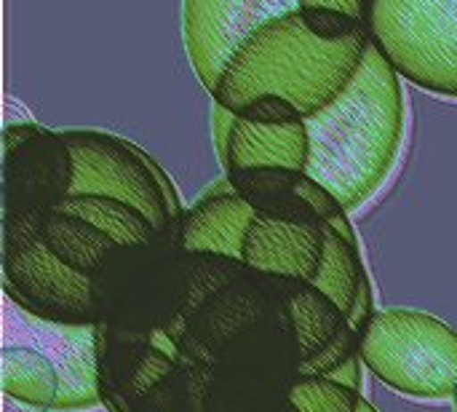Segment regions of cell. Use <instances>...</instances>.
<instances>
[{"mask_svg":"<svg viewBox=\"0 0 457 412\" xmlns=\"http://www.w3.org/2000/svg\"><path fill=\"white\" fill-rule=\"evenodd\" d=\"M324 255V223L257 214L244 239V265L262 276L313 282Z\"/></svg>","mask_w":457,"mask_h":412,"instance_id":"10","label":"cell"},{"mask_svg":"<svg viewBox=\"0 0 457 412\" xmlns=\"http://www.w3.org/2000/svg\"><path fill=\"white\" fill-rule=\"evenodd\" d=\"M21 324V343L43 349L59 370V399L54 410H83L99 402V359L96 330L99 324H64L29 314L8 300Z\"/></svg>","mask_w":457,"mask_h":412,"instance_id":"9","label":"cell"},{"mask_svg":"<svg viewBox=\"0 0 457 412\" xmlns=\"http://www.w3.org/2000/svg\"><path fill=\"white\" fill-rule=\"evenodd\" d=\"M367 27L399 75L457 97V0H372Z\"/></svg>","mask_w":457,"mask_h":412,"instance_id":"5","label":"cell"},{"mask_svg":"<svg viewBox=\"0 0 457 412\" xmlns=\"http://www.w3.org/2000/svg\"><path fill=\"white\" fill-rule=\"evenodd\" d=\"M3 391L29 408L54 410L59 399V370L54 359L32 343H3Z\"/></svg>","mask_w":457,"mask_h":412,"instance_id":"14","label":"cell"},{"mask_svg":"<svg viewBox=\"0 0 457 412\" xmlns=\"http://www.w3.org/2000/svg\"><path fill=\"white\" fill-rule=\"evenodd\" d=\"M43 244L62 257L70 268L94 276V271L102 265V260L118 247L107 233H102L99 228L88 225L86 220L51 209L40 233Z\"/></svg>","mask_w":457,"mask_h":412,"instance_id":"16","label":"cell"},{"mask_svg":"<svg viewBox=\"0 0 457 412\" xmlns=\"http://www.w3.org/2000/svg\"><path fill=\"white\" fill-rule=\"evenodd\" d=\"M375 316V300H372V287H370V279L364 276L359 292H356V300L348 311V324L361 335V330L367 327V322Z\"/></svg>","mask_w":457,"mask_h":412,"instance_id":"23","label":"cell"},{"mask_svg":"<svg viewBox=\"0 0 457 412\" xmlns=\"http://www.w3.org/2000/svg\"><path fill=\"white\" fill-rule=\"evenodd\" d=\"M300 11V0H185V48L214 97L238 48L265 24Z\"/></svg>","mask_w":457,"mask_h":412,"instance_id":"7","label":"cell"},{"mask_svg":"<svg viewBox=\"0 0 457 412\" xmlns=\"http://www.w3.org/2000/svg\"><path fill=\"white\" fill-rule=\"evenodd\" d=\"M72 177L67 196H107L139 209L155 231L182 220L169 177L139 147L99 131H67Z\"/></svg>","mask_w":457,"mask_h":412,"instance_id":"6","label":"cell"},{"mask_svg":"<svg viewBox=\"0 0 457 412\" xmlns=\"http://www.w3.org/2000/svg\"><path fill=\"white\" fill-rule=\"evenodd\" d=\"M359 346H361V335L345 322L340 327V332L319 354H313L311 359L297 365V375L300 378H329L335 370H340L353 357H359Z\"/></svg>","mask_w":457,"mask_h":412,"instance_id":"20","label":"cell"},{"mask_svg":"<svg viewBox=\"0 0 457 412\" xmlns=\"http://www.w3.org/2000/svg\"><path fill=\"white\" fill-rule=\"evenodd\" d=\"M455 412H457V394H455Z\"/></svg>","mask_w":457,"mask_h":412,"instance_id":"27","label":"cell"},{"mask_svg":"<svg viewBox=\"0 0 457 412\" xmlns=\"http://www.w3.org/2000/svg\"><path fill=\"white\" fill-rule=\"evenodd\" d=\"M364 276L367 273H364V265L359 257L356 239H345L332 225L324 223V255H321L313 282H308V284H313L319 292H324L348 316Z\"/></svg>","mask_w":457,"mask_h":412,"instance_id":"18","label":"cell"},{"mask_svg":"<svg viewBox=\"0 0 457 412\" xmlns=\"http://www.w3.org/2000/svg\"><path fill=\"white\" fill-rule=\"evenodd\" d=\"M370 43V27L329 40L295 11L265 24L238 48L214 102L262 123L305 121L351 83Z\"/></svg>","mask_w":457,"mask_h":412,"instance_id":"1","label":"cell"},{"mask_svg":"<svg viewBox=\"0 0 457 412\" xmlns=\"http://www.w3.org/2000/svg\"><path fill=\"white\" fill-rule=\"evenodd\" d=\"M236 121H238V113H233L230 107L214 102V107H212V137H214V147H217L220 164H225V156H228V145H230Z\"/></svg>","mask_w":457,"mask_h":412,"instance_id":"22","label":"cell"},{"mask_svg":"<svg viewBox=\"0 0 457 412\" xmlns=\"http://www.w3.org/2000/svg\"><path fill=\"white\" fill-rule=\"evenodd\" d=\"M179 223L150 244L115 247L94 271L99 324L153 330L169 324L190 298Z\"/></svg>","mask_w":457,"mask_h":412,"instance_id":"3","label":"cell"},{"mask_svg":"<svg viewBox=\"0 0 457 412\" xmlns=\"http://www.w3.org/2000/svg\"><path fill=\"white\" fill-rule=\"evenodd\" d=\"M284 306L297 343V365L319 354L348 322V316L324 292L305 282H295V290L284 298Z\"/></svg>","mask_w":457,"mask_h":412,"instance_id":"15","label":"cell"},{"mask_svg":"<svg viewBox=\"0 0 457 412\" xmlns=\"http://www.w3.org/2000/svg\"><path fill=\"white\" fill-rule=\"evenodd\" d=\"M303 19L308 21V27L321 35V38H329V40H343L359 29H364L367 24L353 19V16H345L340 11H321V8H300Z\"/></svg>","mask_w":457,"mask_h":412,"instance_id":"21","label":"cell"},{"mask_svg":"<svg viewBox=\"0 0 457 412\" xmlns=\"http://www.w3.org/2000/svg\"><path fill=\"white\" fill-rule=\"evenodd\" d=\"M254 217L257 209L233 188L230 180H222L212 185L190 212L182 214L179 220L182 252L241 260L244 239Z\"/></svg>","mask_w":457,"mask_h":412,"instance_id":"12","label":"cell"},{"mask_svg":"<svg viewBox=\"0 0 457 412\" xmlns=\"http://www.w3.org/2000/svg\"><path fill=\"white\" fill-rule=\"evenodd\" d=\"M37 131H40V129L32 126V123H13V126H8V129H5V153L21 147V145L29 142Z\"/></svg>","mask_w":457,"mask_h":412,"instance_id":"25","label":"cell"},{"mask_svg":"<svg viewBox=\"0 0 457 412\" xmlns=\"http://www.w3.org/2000/svg\"><path fill=\"white\" fill-rule=\"evenodd\" d=\"M364 367L415 399H455L457 330L447 322L407 308L375 311L361 330Z\"/></svg>","mask_w":457,"mask_h":412,"instance_id":"4","label":"cell"},{"mask_svg":"<svg viewBox=\"0 0 457 412\" xmlns=\"http://www.w3.org/2000/svg\"><path fill=\"white\" fill-rule=\"evenodd\" d=\"M311 139L308 174L348 209L364 204L388 177L402 131L404 99L394 64L370 43L351 83L305 118Z\"/></svg>","mask_w":457,"mask_h":412,"instance_id":"2","label":"cell"},{"mask_svg":"<svg viewBox=\"0 0 457 412\" xmlns=\"http://www.w3.org/2000/svg\"><path fill=\"white\" fill-rule=\"evenodd\" d=\"M289 405L295 412H356L361 391L335 383L329 378H295L289 386Z\"/></svg>","mask_w":457,"mask_h":412,"instance_id":"19","label":"cell"},{"mask_svg":"<svg viewBox=\"0 0 457 412\" xmlns=\"http://www.w3.org/2000/svg\"><path fill=\"white\" fill-rule=\"evenodd\" d=\"M356 412H378V410H375V408H372V405H370L367 399H361V405H359V410H356Z\"/></svg>","mask_w":457,"mask_h":412,"instance_id":"26","label":"cell"},{"mask_svg":"<svg viewBox=\"0 0 457 412\" xmlns=\"http://www.w3.org/2000/svg\"><path fill=\"white\" fill-rule=\"evenodd\" d=\"M364 5L367 0H300V8H321V11H340L345 16H353L364 21Z\"/></svg>","mask_w":457,"mask_h":412,"instance_id":"24","label":"cell"},{"mask_svg":"<svg viewBox=\"0 0 457 412\" xmlns=\"http://www.w3.org/2000/svg\"><path fill=\"white\" fill-rule=\"evenodd\" d=\"M72 161L64 134L37 131L21 147L5 153V214L54 209L70 193Z\"/></svg>","mask_w":457,"mask_h":412,"instance_id":"11","label":"cell"},{"mask_svg":"<svg viewBox=\"0 0 457 412\" xmlns=\"http://www.w3.org/2000/svg\"><path fill=\"white\" fill-rule=\"evenodd\" d=\"M54 209L86 220L88 225L107 233L118 247L150 244L161 236V231H155V225L139 209L107 196H64Z\"/></svg>","mask_w":457,"mask_h":412,"instance_id":"17","label":"cell"},{"mask_svg":"<svg viewBox=\"0 0 457 412\" xmlns=\"http://www.w3.org/2000/svg\"><path fill=\"white\" fill-rule=\"evenodd\" d=\"M8 300L29 314L64 324H99L94 282L70 268L43 239L3 255Z\"/></svg>","mask_w":457,"mask_h":412,"instance_id":"8","label":"cell"},{"mask_svg":"<svg viewBox=\"0 0 457 412\" xmlns=\"http://www.w3.org/2000/svg\"><path fill=\"white\" fill-rule=\"evenodd\" d=\"M308 161H311V139H308L305 121L262 123L238 115L222 166L225 174L254 172V169L308 172Z\"/></svg>","mask_w":457,"mask_h":412,"instance_id":"13","label":"cell"}]
</instances>
